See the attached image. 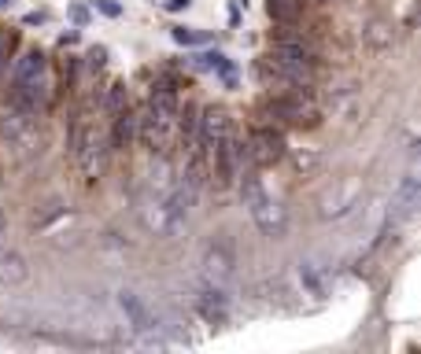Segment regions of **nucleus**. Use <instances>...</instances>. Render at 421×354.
Segmentation results:
<instances>
[{
  "instance_id": "obj_18",
  "label": "nucleus",
  "mask_w": 421,
  "mask_h": 354,
  "mask_svg": "<svg viewBox=\"0 0 421 354\" xmlns=\"http://www.w3.org/2000/svg\"><path fill=\"white\" fill-rule=\"evenodd\" d=\"M96 8H100L104 15H119V4H115V0H96Z\"/></svg>"
},
{
  "instance_id": "obj_15",
  "label": "nucleus",
  "mask_w": 421,
  "mask_h": 354,
  "mask_svg": "<svg viewBox=\"0 0 421 354\" xmlns=\"http://www.w3.org/2000/svg\"><path fill=\"white\" fill-rule=\"evenodd\" d=\"M395 207H399V218H410V214L417 211V181H414V177H407V185L399 188Z\"/></svg>"
},
{
  "instance_id": "obj_1",
  "label": "nucleus",
  "mask_w": 421,
  "mask_h": 354,
  "mask_svg": "<svg viewBox=\"0 0 421 354\" xmlns=\"http://www.w3.org/2000/svg\"><path fill=\"white\" fill-rule=\"evenodd\" d=\"M259 78L266 81V85H288L292 93H307L310 85H314V74H318V63L314 59H307V56H299V52H292V49H270V56H262L259 59Z\"/></svg>"
},
{
  "instance_id": "obj_7",
  "label": "nucleus",
  "mask_w": 421,
  "mask_h": 354,
  "mask_svg": "<svg viewBox=\"0 0 421 354\" xmlns=\"http://www.w3.org/2000/svg\"><path fill=\"white\" fill-rule=\"evenodd\" d=\"M237 277V258L226 243H211L204 251V280L211 288H226L229 280Z\"/></svg>"
},
{
  "instance_id": "obj_4",
  "label": "nucleus",
  "mask_w": 421,
  "mask_h": 354,
  "mask_svg": "<svg viewBox=\"0 0 421 354\" xmlns=\"http://www.w3.org/2000/svg\"><path fill=\"white\" fill-rule=\"evenodd\" d=\"M244 207H248V214L255 218V226L266 236L284 233V207L262 188V181L255 177V166H248V173H244Z\"/></svg>"
},
{
  "instance_id": "obj_8",
  "label": "nucleus",
  "mask_w": 421,
  "mask_h": 354,
  "mask_svg": "<svg viewBox=\"0 0 421 354\" xmlns=\"http://www.w3.org/2000/svg\"><path fill=\"white\" fill-rule=\"evenodd\" d=\"M274 44H277V49H292V52L314 59V63L322 59V44L310 37L307 30H296V26H281V30L274 34Z\"/></svg>"
},
{
  "instance_id": "obj_13",
  "label": "nucleus",
  "mask_w": 421,
  "mask_h": 354,
  "mask_svg": "<svg viewBox=\"0 0 421 354\" xmlns=\"http://www.w3.org/2000/svg\"><path fill=\"white\" fill-rule=\"evenodd\" d=\"M111 122H115V129H111V148H126L133 141V129H137V118L129 115V103L122 111H115Z\"/></svg>"
},
{
  "instance_id": "obj_6",
  "label": "nucleus",
  "mask_w": 421,
  "mask_h": 354,
  "mask_svg": "<svg viewBox=\"0 0 421 354\" xmlns=\"http://www.w3.org/2000/svg\"><path fill=\"white\" fill-rule=\"evenodd\" d=\"M307 93H288V96H270L266 100V111H274L277 118H284L288 126H314L318 111L310 107V100H303Z\"/></svg>"
},
{
  "instance_id": "obj_9",
  "label": "nucleus",
  "mask_w": 421,
  "mask_h": 354,
  "mask_svg": "<svg viewBox=\"0 0 421 354\" xmlns=\"http://www.w3.org/2000/svg\"><path fill=\"white\" fill-rule=\"evenodd\" d=\"M30 280V266L15 248H4L0 243V288H19Z\"/></svg>"
},
{
  "instance_id": "obj_20",
  "label": "nucleus",
  "mask_w": 421,
  "mask_h": 354,
  "mask_svg": "<svg viewBox=\"0 0 421 354\" xmlns=\"http://www.w3.org/2000/svg\"><path fill=\"white\" fill-rule=\"evenodd\" d=\"M0 229H4V214H0Z\"/></svg>"
},
{
  "instance_id": "obj_11",
  "label": "nucleus",
  "mask_w": 421,
  "mask_h": 354,
  "mask_svg": "<svg viewBox=\"0 0 421 354\" xmlns=\"http://www.w3.org/2000/svg\"><path fill=\"white\" fill-rule=\"evenodd\" d=\"M119 306H122V314L129 318V325L137 328V332H148L152 328V314H148V306L133 295V292H122L119 295Z\"/></svg>"
},
{
  "instance_id": "obj_14",
  "label": "nucleus",
  "mask_w": 421,
  "mask_h": 354,
  "mask_svg": "<svg viewBox=\"0 0 421 354\" xmlns=\"http://www.w3.org/2000/svg\"><path fill=\"white\" fill-rule=\"evenodd\" d=\"M196 66H199V71H214V74H222V81H226V85H233V63L222 56V52H204V56L196 59Z\"/></svg>"
},
{
  "instance_id": "obj_19",
  "label": "nucleus",
  "mask_w": 421,
  "mask_h": 354,
  "mask_svg": "<svg viewBox=\"0 0 421 354\" xmlns=\"http://www.w3.org/2000/svg\"><path fill=\"white\" fill-rule=\"evenodd\" d=\"M192 0H170V11H177V8H189Z\"/></svg>"
},
{
  "instance_id": "obj_2",
  "label": "nucleus",
  "mask_w": 421,
  "mask_h": 354,
  "mask_svg": "<svg viewBox=\"0 0 421 354\" xmlns=\"http://www.w3.org/2000/svg\"><path fill=\"white\" fill-rule=\"evenodd\" d=\"M11 96H15V103L30 107V111L49 103V59H44V52H37V49L22 52V59L11 71Z\"/></svg>"
},
{
  "instance_id": "obj_12",
  "label": "nucleus",
  "mask_w": 421,
  "mask_h": 354,
  "mask_svg": "<svg viewBox=\"0 0 421 354\" xmlns=\"http://www.w3.org/2000/svg\"><path fill=\"white\" fill-rule=\"evenodd\" d=\"M362 41H366L370 52L381 56V52H388L392 44H395V30L388 26V22H370V26L362 30Z\"/></svg>"
},
{
  "instance_id": "obj_16",
  "label": "nucleus",
  "mask_w": 421,
  "mask_h": 354,
  "mask_svg": "<svg viewBox=\"0 0 421 354\" xmlns=\"http://www.w3.org/2000/svg\"><path fill=\"white\" fill-rule=\"evenodd\" d=\"M174 41H177V44H199V41H207V34H196V30L177 26V30H174Z\"/></svg>"
},
{
  "instance_id": "obj_3",
  "label": "nucleus",
  "mask_w": 421,
  "mask_h": 354,
  "mask_svg": "<svg viewBox=\"0 0 421 354\" xmlns=\"http://www.w3.org/2000/svg\"><path fill=\"white\" fill-rule=\"evenodd\" d=\"M0 144L11 155L15 163L30 159L41 144V133H37V111L11 103L8 111H0Z\"/></svg>"
},
{
  "instance_id": "obj_17",
  "label": "nucleus",
  "mask_w": 421,
  "mask_h": 354,
  "mask_svg": "<svg viewBox=\"0 0 421 354\" xmlns=\"http://www.w3.org/2000/svg\"><path fill=\"white\" fill-rule=\"evenodd\" d=\"M104 59H107V52L104 49H93V52H89V71H100Z\"/></svg>"
},
{
  "instance_id": "obj_5",
  "label": "nucleus",
  "mask_w": 421,
  "mask_h": 354,
  "mask_svg": "<svg viewBox=\"0 0 421 354\" xmlns=\"http://www.w3.org/2000/svg\"><path fill=\"white\" fill-rule=\"evenodd\" d=\"M281 159H284V137H281V129H274V126H255L248 133V144H240V163H248L255 170L274 166Z\"/></svg>"
},
{
  "instance_id": "obj_10",
  "label": "nucleus",
  "mask_w": 421,
  "mask_h": 354,
  "mask_svg": "<svg viewBox=\"0 0 421 354\" xmlns=\"http://www.w3.org/2000/svg\"><path fill=\"white\" fill-rule=\"evenodd\" d=\"M270 19L277 26H299L303 15H307V0H270Z\"/></svg>"
}]
</instances>
